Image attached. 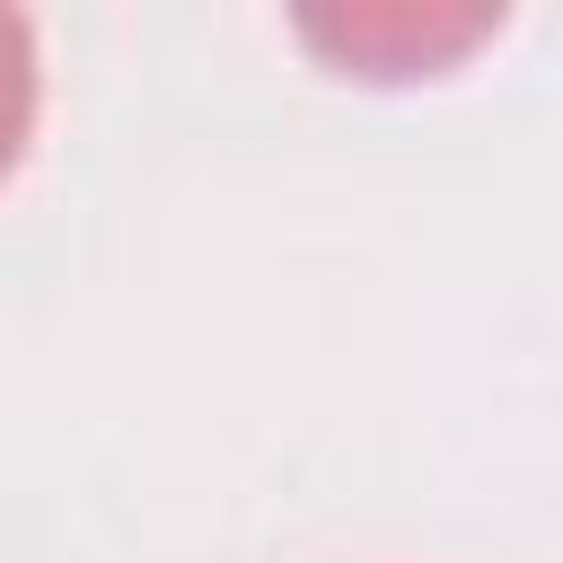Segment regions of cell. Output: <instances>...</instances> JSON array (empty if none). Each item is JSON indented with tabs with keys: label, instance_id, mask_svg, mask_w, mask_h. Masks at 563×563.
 Wrapping results in <instances>:
<instances>
[{
	"label": "cell",
	"instance_id": "6da1fadb",
	"mask_svg": "<svg viewBox=\"0 0 563 563\" xmlns=\"http://www.w3.org/2000/svg\"><path fill=\"white\" fill-rule=\"evenodd\" d=\"M493 26H501V9H334V18H299L308 44H325L343 70H369V79L440 70L466 44H484Z\"/></svg>",
	"mask_w": 563,
	"mask_h": 563
},
{
	"label": "cell",
	"instance_id": "7a4b0ae2",
	"mask_svg": "<svg viewBox=\"0 0 563 563\" xmlns=\"http://www.w3.org/2000/svg\"><path fill=\"white\" fill-rule=\"evenodd\" d=\"M35 26L18 9H0V185L18 176L26 158V132H35Z\"/></svg>",
	"mask_w": 563,
	"mask_h": 563
}]
</instances>
